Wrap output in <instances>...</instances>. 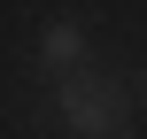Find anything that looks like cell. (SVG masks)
Segmentation results:
<instances>
[{"label":"cell","mask_w":147,"mask_h":139,"mask_svg":"<svg viewBox=\"0 0 147 139\" xmlns=\"http://www.w3.org/2000/svg\"><path fill=\"white\" fill-rule=\"evenodd\" d=\"M47 124L62 139H132V124H140V85L124 70L78 62V70L47 77Z\"/></svg>","instance_id":"obj_1"},{"label":"cell","mask_w":147,"mask_h":139,"mask_svg":"<svg viewBox=\"0 0 147 139\" xmlns=\"http://www.w3.org/2000/svg\"><path fill=\"white\" fill-rule=\"evenodd\" d=\"M78 62H93V23L85 15H47L31 31V77H62Z\"/></svg>","instance_id":"obj_2"}]
</instances>
